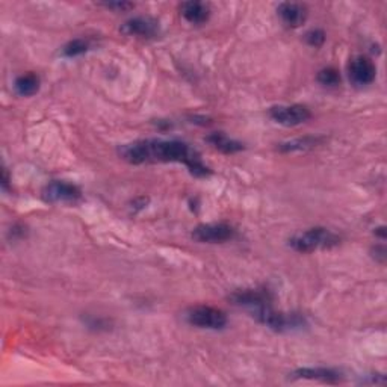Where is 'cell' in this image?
Instances as JSON below:
<instances>
[{
	"label": "cell",
	"mask_w": 387,
	"mask_h": 387,
	"mask_svg": "<svg viewBox=\"0 0 387 387\" xmlns=\"http://www.w3.org/2000/svg\"><path fill=\"white\" fill-rule=\"evenodd\" d=\"M120 156L129 164H153V162H179L189 168L194 176L204 177L209 168L201 162L200 155L186 142L166 140H142L124 144L118 149Z\"/></svg>",
	"instance_id": "1"
},
{
	"label": "cell",
	"mask_w": 387,
	"mask_h": 387,
	"mask_svg": "<svg viewBox=\"0 0 387 387\" xmlns=\"http://www.w3.org/2000/svg\"><path fill=\"white\" fill-rule=\"evenodd\" d=\"M339 242L340 238L332 230L324 227H313L292 236L289 245L298 253H313L318 250H330V248L339 245Z\"/></svg>",
	"instance_id": "2"
},
{
	"label": "cell",
	"mask_w": 387,
	"mask_h": 387,
	"mask_svg": "<svg viewBox=\"0 0 387 387\" xmlns=\"http://www.w3.org/2000/svg\"><path fill=\"white\" fill-rule=\"evenodd\" d=\"M186 321L194 327L204 330H221L227 325V315L210 305H195L186 312Z\"/></svg>",
	"instance_id": "3"
},
{
	"label": "cell",
	"mask_w": 387,
	"mask_h": 387,
	"mask_svg": "<svg viewBox=\"0 0 387 387\" xmlns=\"http://www.w3.org/2000/svg\"><path fill=\"white\" fill-rule=\"evenodd\" d=\"M235 236L232 225L224 223L200 224L192 230V239L201 244H221Z\"/></svg>",
	"instance_id": "4"
},
{
	"label": "cell",
	"mask_w": 387,
	"mask_h": 387,
	"mask_svg": "<svg viewBox=\"0 0 387 387\" xmlns=\"http://www.w3.org/2000/svg\"><path fill=\"white\" fill-rule=\"evenodd\" d=\"M269 116L282 126L295 127L308 121L312 114L303 105H279L269 109Z\"/></svg>",
	"instance_id": "5"
},
{
	"label": "cell",
	"mask_w": 387,
	"mask_h": 387,
	"mask_svg": "<svg viewBox=\"0 0 387 387\" xmlns=\"http://www.w3.org/2000/svg\"><path fill=\"white\" fill-rule=\"evenodd\" d=\"M42 197L49 203H76L82 197V191L68 182L55 180L42 189Z\"/></svg>",
	"instance_id": "6"
},
{
	"label": "cell",
	"mask_w": 387,
	"mask_h": 387,
	"mask_svg": "<svg viewBox=\"0 0 387 387\" xmlns=\"http://www.w3.org/2000/svg\"><path fill=\"white\" fill-rule=\"evenodd\" d=\"M348 75L354 85L366 86L375 80L377 68L369 58L357 56L348 65Z\"/></svg>",
	"instance_id": "7"
},
{
	"label": "cell",
	"mask_w": 387,
	"mask_h": 387,
	"mask_svg": "<svg viewBox=\"0 0 387 387\" xmlns=\"http://www.w3.org/2000/svg\"><path fill=\"white\" fill-rule=\"evenodd\" d=\"M120 31L127 36H136V38H153L159 34V23L151 17H135L127 20Z\"/></svg>",
	"instance_id": "8"
},
{
	"label": "cell",
	"mask_w": 387,
	"mask_h": 387,
	"mask_svg": "<svg viewBox=\"0 0 387 387\" xmlns=\"http://www.w3.org/2000/svg\"><path fill=\"white\" fill-rule=\"evenodd\" d=\"M282 21L289 27H299L308 20V8L301 3L283 2L277 8Z\"/></svg>",
	"instance_id": "9"
},
{
	"label": "cell",
	"mask_w": 387,
	"mask_h": 387,
	"mask_svg": "<svg viewBox=\"0 0 387 387\" xmlns=\"http://www.w3.org/2000/svg\"><path fill=\"white\" fill-rule=\"evenodd\" d=\"M180 14L188 23L203 25L204 21H208L210 10L206 3L191 0V2H184L180 5Z\"/></svg>",
	"instance_id": "10"
},
{
	"label": "cell",
	"mask_w": 387,
	"mask_h": 387,
	"mask_svg": "<svg viewBox=\"0 0 387 387\" xmlns=\"http://www.w3.org/2000/svg\"><path fill=\"white\" fill-rule=\"evenodd\" d=\"M14 90L21 97H31L40 90V77L34 75V73L21 75L14 82Z\"/></svg>",
	"instance_id": "11"
},
{
	"label": "cell",
	"mask_w": 387,
	"mask_h": 387,
	"mask_svg": "<svg viewBox=\"0 0 387 387\" xmlns=\"http://www.w3.org/2000/svg\"><path fill=\"white\" fill-rule=\"evenodd\" d=\"M208 141L214 145L216 150H220L223 153H227V155H232V153H238L244 149V145L235 141V140H230L227 135H224L223 132H215L212 134Z\"/></svg>",
	"instance_id": "12"
},
{
	"label": "cell",
	"mask_w": 387,
	"mask_h": 387,
	"mask_svg": "<svg viewBox=\"0 0 387 387\" xmlns=\"http://www.w3.org/2000/svg\"><path fill=\"white\" fill-rule=\"evenodd\" d=\"M295 375L299 378L323 379V382H338L340 374L333 369H325V368H304L295 371Z\"/></svg>",
	"instance_id": "13"
},
{
	"label": "cell",
	"mask_w": 387,
	"mask_h": 387,
	"mask_svg": "<svg viewBox=\"0 0 387 387\" xmlns=\"http://www.w3.org/2000/svg\"><path fill=\"white\" fill-rule=\"evenodd\" d=\"M323 141L321 138H313V136H305V138H298V140H292L288 142L280 144V151L283 153H294V151H305L310 150L313 147Z\"/></svg>",
	"instance_id": "14"
},
{
	"label": "cell",
	"mask_w": 387,
	"mask_h": 387,
	"mask_svg": "<svg viewBox=\"0 0 387 387\" xmlns=\"http://www.w3.org/2000/svg\"><path fill=\"white\" fill-rule=\"evenodd\" d=\"M90 50V42L84 38H76L71 40L62 47V55L67 58H75L86 53Z\"/></svg>",
	"instance_id": "15"
},
{
	"label": "cell",
	"mask_w": 387,
	"mask_h": 387,
	"mask_svg": "<svg viewBox=\"0 0 387 387\" xmlns=\"http://www.w3.org/2000/svg\"><path fill=\"white\" fill-rule=\"evenodd\" d=\"M318 82L324 86H336L340 82V75L338 70H334L332 67L321 70L318 73Z\"/></svg>",
	"instance_id": "16"
},
{
	"label": "cell",
	"mask_w": 387,
	"mask_h": 387,
	"mask_svg": "<svg viewBox=\"0 0 387 387\" xmlns=\"http://www.w3.org/2000/svg\"><path fill=\"white\" fill-rule=\"evenodd\" d=\"M305 41L312 47H321L325 41V34L321 29H312V31L305 34Z\"/></svg>",
	"instance_id": "17"
},
{
	"label": "cell",
	"mask_w": 387,
	"mask_h": 387,
	"mask_svg": "<svg viewBox=\"0 0 387 387\" xmlns=\"http://www.w3.org/2000/svg\"><path fill=\"white\" fill-rule=\"evenodd\" d=\"M105 6L109 10H115V11H129V10H132L135 5L127 3V2H109V3H105Z\"/></svg>",
	"instance_id": "18"
}]
</instances>
